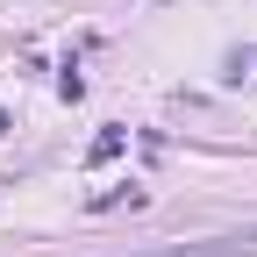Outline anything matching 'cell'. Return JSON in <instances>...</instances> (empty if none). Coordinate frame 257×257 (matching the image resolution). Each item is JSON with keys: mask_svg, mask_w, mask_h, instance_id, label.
<instances>
[{"mask_svg": "<svg viewBox=\"0 0 257 257\" xmlns=\"http://www.w3.org/2000/svg\"><path fill=\"white\" fill-rule=\"evenodd\" d=\"M128 257H257V221L229 236H200V243H165V250H128Z\"/></svg>", "mask_w": 257, "mask_h": 257, "instance_id": "obj_1", "label": "cell"}, {"mask_svg": "<svg viewBox=\"0 0 257 257\" xmlns=\"http://www.w3.org/2000/svg\"><path fill=\"white\" fill-rule=\"evenodd\" d=\"M86 207H93V214H107V207H143V186H107V193H93Z\"/></svg>", "mask_w": 257, "mask_h": 257, "instance_id": "obj_2", "label": "cell"}, {"mask_svg": "<svg viewBox=\"0 0 257 257\" xmlns=\"http://www.w3.org/2000/svg\"><path fill=\"white\" fill-rule=\"evenodd\" d=\"M121 143H128V128H100V136L86 143V165H107V157H121Z\"/></svg>", "mask_w": 257, "mask_h": 257, "instance_id": "obj_3", "label": "cell"}, {"mask_svg": "<svg viewBox=\"0 0 257 257\" xmlns=\"http://www.w3.org/2000/svg\"><path fill=\"white\" fill-rule=\"evenodd\" d=\"M250 79H257V50H250Z\"/></svg>", "mask_w": 257, "mask_h": 257, "instance_id": "obj_4", "label": "cell"}]
</instances>
